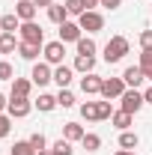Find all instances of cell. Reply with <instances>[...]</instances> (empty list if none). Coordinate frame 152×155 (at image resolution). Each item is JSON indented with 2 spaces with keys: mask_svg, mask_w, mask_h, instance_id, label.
Segmentation results:
<instances>
[{
  "mask_svg": "<svg viewBox=\"0 0 152 155\" xmlns=\"http://www.w3.org/2000/svg\"><path fill=\"white\" fill-rule=\"evenodd\" d=\"M125 54H128V39L125 36H114L104 45V60H107V63H119Z\"/></svg>",
  "mask_w": 152,
  "mask_h": 155,
  "instance_id": "cell-1",
  "label": "cell"
},
{
  "mask_svg": "<svg viewBox=\"0 0 152 155\" xmlns=\"http://www.w3.org/2000/svg\"><path fill=\"white\" fill-rule=\"evenodd\" d=\"M21 42H27V45H42L45 48V33H42V27H39L36 21H21Z\"/></svg>",
  "mask_w": 152,
  "mask_h": 155,
  "instance_id": "cell-2",
  "label": "cell"
},
{
  "mask_svg": "<svg viewBox=\"0 0 152 155\" xmlns=\"http://www.w3.org/2000/svg\"><path fill=\"white\" fill-rule=\"evenodd\" d=\"M119 104H122V110L125 114H137L143 104H146V98H143V93H137V90H125L122 96H119Z\"/></svg>",
  "mask_w": 152,
  "mask_h": 155,
  "instance_id": "cell-3",
  "label": "cell"
},
{
  "mask_svg": "<svg viewBox=\"0 0 152 155\" xmlns=\"http://www.w3.org/2000/svg\"><path fill=\"white\" fill-rule=\"evenodd\" d=\"M42 54H45V63H51V66H63V57H66V45L63 42H48L45 48H42Z\"/></svg>",
  "mask_w": 152,
  "mask_h": 155,
  "instance_id": "cell-4",
  "label": "cell"
},
{
  "mask_svg": "<svg viewBox=\"0 0 152 155\" xmlns=\"http://www.w3.org/2000/svg\"><path fill=\"white\" fill-rule=\"evenodd\" d=\"M122 93H125V81L122 78H104L101 81V96L107 98V101L111 98H119Z\"/></svg>",
  "mask_w": 152,
  "mask_h": 155,
  "instance_id": "cell-5",
  "label": "cell"
},
{
  "mask_svg": "<svg viewBox=\"0 0 152 155\" xmlns=\"http://www.w3.org/2000/svg\"><path fill=\"white\" fill-rule=\"evenodd\" d=\"M30 81H33L36 87H45V84H51V81H54L51 63H36V66H33V72H30Z\"/></svg>",
  "mask_w": 152,
  "mask_h": 155,
  "instance_id": "cell-6",
  "label": "cell"
},
{
  "mask_svg": "<svg viewBox=\"0 0 152 155\" xmlns=\"http://www.w3.org/2000/svg\"><path fill=\"white\" fill-rule=\"evenodd\" d=\"M78 24H81V30H87V33H98V30L104 27V18L93 9V12H84V15L78 18Z\"/></svg>",
  "mask_w": 152,
  "mask_h": 155,
  "instance_id": "cell-7",
  "label": "cell"
},
{
  "mask_svg": "<svg viewBox=\"0 0 152 155\" xmlns=\"http://www.w3.org/2000/svg\"><path fill=\"white\" fill-rule=\"evenodd\" d=\"M30 107H33V104H30L27 98L9 96V107H6V110H9V116H12V119H21V116H27V114H30Z\"/></svg>",
  "mask_w": 152,
  "mask_h": 155,
  "instance_id": "cell-8",
  "label": "cell"
},
{
  "mask_svg": "<svg viewBox=\"0 0 152 155\" xmlns=\"http://www.w3.org/2000/svg\"><path fill=\"white\" fill-rule=\"evenodd\" d=\"M101 81H104V78H98L95 72H90V75L81 78V90H84L87 96H101Z\"/></svg>",
  "mask_w": 152,
  "mask_h": 155,
  "instance_id": "cell-9",
  "label": "cell"
},
{
  "mask_svg": "<svg viewBox=\"0 0 152 155\" xmlns=\"http://www.w3.org/2000/svg\"><path fill=\"white\" fill-rule=\"evenodd\" d=\"M122 81H125V87L137 90V87L146 81V75H143V69H140V66H128V69L122 72Z\"/></svg>",
  "mask_w": 152,
  "mask_h": 155,
  "instance_id": "cell-10",
  "label": "cell"
},
{
  "mask_svg": "<svg viewBox=\"0 0 152 155\" xmlns=\"http://www.w3.org/2000/svg\"><path fill=\"white\" fill-rule=\"evenodd\" d=\"M81 39V24L75 21H66V24H60V42L66 45V42H78Z\"/></svg>",
  "mask_w": 152,
  "mask_h": 155,
  "instance_id": "cell-11",
  "label": "cell"
},
{
  "mask_svg": "<svg viewBox=\"0 0 152 155\" xmlns=\"http://www.w3.org/2000/svg\"><path fill=\"white\" fill-rule=\"evenodd\" d=\"M36 3H33V0H18V6H15V15H18L21 21H33L36 18Z\"/></svg>",
  "mask_w": 152,
  "mask_h": 155,
  "instance_id": "cell-12",
  "label": "cell"
},
{
  "mask_svg": "<svg viewBox=\"0 0 152 155\" xmlns=\"http://www.w3.org/2000/svg\"><path fill=\"white\" fill-rule=\"evenodd\" d=\"M48 18L60 27V24H66V21H69V9H66V6H60V3H51V6H48Z\"/></svg>",
  "mask_w": 152,
  "mask_h": 155,
  "instance_id": "cell-13",
  "label": "cell"
},
{
  "mask_svg": "<svg viewBox=\"0 0 152 155\" xmlns=\"http://www.w3.org/2000/svg\"><path fill=\"white\" fill-rule=\"evenodd\" d=\"M30 90H33V81H27V78H15V81H12V96L27 98Z\"/></svg>",
  "mask_w": 152,
  "mask_h": 155,
  "instance_id": "cell-14",
  "label": "cell"
},
{
  "mask_svg": "<svg viewBox=\"0 0 152 155\" xmlns=\"http://www.w3.org/2000/svg\"><path fill=\"white\" fill-rule=\"evenodd\" d=\"M72 75H75V69H69V66H57L54 69V81L60 84V90H66L72 84Z\"/></svg>",
  "mask_w": 152,
  "mask_h": 155,
  "instance_id": "cell-15",
  "label": "cell"
},
{
  "mask_svg": "<svg viewBox=\"0 0 152 155\" xmlns=\"http://www.w3.org/2000/svg\"><path fill=\"white\" fill-rule=\"evenodd\" d=\"M18 39L15 33H0V54H12V51H18Z\"/></svg>",
  "mask_w": 152,
  "mask_h": 155,
  "instance_id": "cell-16",
  "label": "cell"
},
{
  "mask_svg": "<svg viewBox=\"0 0 152 155\" xmlns=\"http://www.w3.org/2000/svg\"><path fill=\"white\" fill-rule=\"evenodd\" d=\"M84 134H87V131H84L78 122H66V125H63V137L72 140V143H75V140H84Z\"/></svg>",
  "mask_w": 152,
  "mask_h": 155,
  "instance_id": "cell-17",
  "label": "cell"
},
{
  "mask_svg": "<svg viewBox=\"0 0 152 155\" xmlns=\"http://www.w3.org/2000/svg\"><path fill=\"white\" fill-rule=\"evenodd\" d=\"M75 69L78 72H84V75H90L95 69V57H87V54H78L75 57Z\"/></svg>",
  "mask_w": 152,
  "mask_h": 155,
  "instance_id": "cell-18",
  "label": "cell"
},
{
  "mask_svg": "<svg viewBox=\"0 0 152 155\" xmlns=\"http://www.w3.org/2000/svg\"><path fill=\"white\" fill-rule=\"evenodd\" d=\"M36 107L42 110V114H48V110H54V107H57V96H51V93H42V96L36 98Z\"/></svg>",
  "mask_w": 152,
  "mask_h": 155,
  "instance_id": "cell-19",
  "label": "cell"
},
{
  "mask_svg": "<svg viewBox=\"0 0 152 155\" xmlns=\"http://www.w3.org/2000/svg\"><path fill=\"white\" fill-rule=\"evenodd\" d=\"M0 30H3V33H15V30H21V18H18V15H3V18H0Z\"/></svg>",
  "mask_w": 152,
  "mask_h": 155,
  "instance_id": "cell-20",
  "label": "cell"
},
{
  "mask_svg": "<svg viewBox=\"0 0 152 155\" xmlns=\"http://www.w3.org/2000/svg\"><path fill=\"white\" fill-rule=\"evenodd\" d=\"M111 122H114L119 131H128V125H131V114H125V110H116V114L111 116Z\"/></svg>",
  "mask_w": 152,
  "mask_h": 155,
  "instance_id": "cell-21",
  "label": "cell"
},
{
  "mask_svg": "<svg viewBox=\"0 0 152 155\" xmlns=\"http://www.w3.org/2000/svg\"><path fill=\"white\" fill-rule=\"evenodd\" d=\"M137 143H140V137L134 134V131H122V134H119V146H122V149H137Z\"/></svg>",
  "mask_w": 152,
  "mask_h": 155,
  "instance_id": "cell-22",
  "label": "cell"
},
{
  "mask_svg": "<svg viewBox=\"0 0 152 155\" xmlns=\"http://www.w3.org/2000/svg\"><path fill=\"white\" fill-rule=\"evenodd\" d=\"M81 146H84L87 152H98V149H101V137H98V134H84Z\"/></svg>",
  "mask_w": 152,
  "mask_h": 155,
  "instance_id": "cell-23",
  "label": "cell"
},
{
  "mask_svg": "<svg viewBox=\"0 0 152 155\" xmlns=\"http://www.w3.org/2000/svg\"><path fill=\"white\" fill-rule=\"evenodd\" d=\"M39 51H42V45H27V42H21V45H18V54L24 60H36Z\"/></svg>",
  "mask_w": 152,
  "mask_h": 155,
  "instance_id": "cell-24",
  "label": "cell"
},
{
  "mask_svg": "<svg viewBox=\"0 0 152 155\" xmlns=\"http://www.w3.org/2000/svg\"><path fill=\"white\" fill-rule=\"evenodd\" d=\"M9 155H39V152L30 146V140H15V146H12Z\"/></svg>",
  "mask_w": 152,
  "mask_h": 155,
  "instance_id": "cell-25",
  "label": "cell"
},
{
  "mask_svg": "<svg viewBox=\"0 0 152 155\" xmlns=\"http://www.w3.org/2000/svg\"><path fill=\"white\" fill-rule=\"evenodd\" d=\"M81 116L84 119H98V101H87V104H81Z\"/></svg>",
  "mask_w": 152,
  "mask_h": 155,
  "instance_id": "cell-26",
  "label": "cell"
},
{
  "mask_svg": "<svg viewBox=\"0 0 152 155\" xmlns=\"http://www.w3.org/2000/svg\"><path fill=\"white\" fill-rule=\"evenodd\" d=\"M75 45H78V54H87V57H93V54H95V42H93V39H84V36H81Z\"/></svg>",
  "mask_w": 152,
  "mask_h": 155,
  "instance_id": "cell-27",
  "label": "cell"
},
{
  "mask_svg": "<svg viewBox=\"0 0 152 155\" xmlns=\"http://www.w3.org/2000/svg\"><path fill=\"white\" fill-rule=\"evenodd\" d=\"M57 107H75V96L69 90H60L57 93Z\"/></svg>",
  "mask_w": 152,
  "mask_h": 155,
  "instance_id": "cell-28",
  "label": "cell"
},
{
  "mask_svg": "<svg viewBox=\"0 0 152 155\" xmlns=\"http://www.w3.org/2000/svg\"><path fill=\"white\" fill-rule=\"evenodd\" d=\"M54 152H57V155H75V149H72V140L60 137L57 143H54Z\"/></svg>",
  "mask_w": 152,
  "mask_h": 155,
  "instance_id": "cell-29",
  "label": "cell"
},
{
  "mask_svg": "<svg viewBox=\"0 0 152 155\" xmlns=\"http://www.w3.org/2000/svg\"><path fill=\"white\" fill-rule=\"evenodd\" d=\"M27 140H30V146H33L36 152H42V149L48 146V140H45V134H42V131H33V134L27 137Z\"/></svg>",
  "mask_w": 152,
  "mask_h": 155,
  "instance_id": "cell-30",
  "label": "cell"
},
{
  "mask_svg": "<svg viewBox=\"0 0 152 155\" xmlns=\"http://www.w3.org/2000/svg\"><path fill=\"white\" fill-rule=\"evenodd\" d=\"M140 69H143V75L152 72V48H143V54H140Z\"/></svg>",
  "mask_w": 152,
  "mask_h": 155,
  "instance_id": "cell-31",
  "label": "cell"
},
{
  "mask_svg": "<svg viewBox=\"0 0 152 155\" xmlns=\"http://www.w3.org/2000/svg\"><path fill=\"white\" fill-rule=\"evenodd\" d=\"M15 69H12V63H6V60H0V81H15Z\"/></svg>",
  "mask_w": 152,
  "mask_h": 155,
  "instance_id": "cell-32",
  "label": "cell"
},
{
  "mask_svg": "<svg viewBox=\"0 0 152 155\" xmlns=\"http://www.w3.org/2000/svg\"><path fill=\"white\" fill-rule=\"evenodd\" d=\"M12 131V116H6V114H0V140Z\"/></svg>",
  "mask_w": 152,
  "mask_h": 155,
  "instance_id": "cell-33",
  "label": "cell"
},
{
  "mask_svg": "<svg viewBox=\"0 0 152 155\" xmlns=\"http://www.w3.org/2000/svg\"><path fill=\"white\" fill-rule=\"evenodd\" d=\"M114 116V107H111V101L104 98V101H98V119H111Z\"/></svg>",
  "mask_w": 152,
  "mask_h": 155,
  "instance_id": "cell-34",
  "label": "cell"
},
{
  "mask_svg": "<svg viewBox=\"0 0 152 155\" xmlns=\"http://www.w3.org/2000/svg\"><path fill=\"white\" fill-rule=\"evenodd\" d=\"M66 9H69V15H84V6H81V0H66Z\"/></svg>",
  "mask_w": 152,
  "mask_h": 155,
  "instance_id": "cell-35",
  "label": "cell"
},
{
  "mask_svg": "<svg viewBox=\"0 0 152 155\" xmlns=\"http://www.w3.org/2000/svg\"><path fill=\"white\" fill-rule=\"evenodd\" d=\"M140 45L143 48H152V30H143L140 33Z\"/></svg>",
  "mask_w": 152,
  "mask_h": 155,
  "instance_id": "cell-36",
  "label": "cell"
},
{
  "mask_svg": "<svg viewBox=\"0 0 152 155\" xmlns=\"http://www.w3.org/2000/svg\"><path fill=\"white\" fill-rule=\"evenodd\" d=\"M81 6H84V12H93L95 6H101L98 0H81Z\"/></svg>",
  "mask_w": 152,
  "mask_h": 155,
  "instance_id": "cell-37",
  "label": "cell"
},
{
  "mask_svg": "<svg viewBox=\"0 0 152 155\" xmlns=\"http://www.w3.org/2000/svg\"><path fill=\"white\" fill-rule=\"evenodd\" d=\"M98 3H101L104 9H119V3H122V0H98Z\"/></svg>",
  "mask_w": 152,
  "mask_h": 155,
  "instance_id": "cell-38",
  "label": "cell"
},
{
  "mask_svg": "<svg viewBox=\"0 0 152 155\" xmlns=\"http://www.w3.org/2000/svg\"><path fill=\"white\" fill-rule=\"evenodd\" d=\"M3 107H9V101H6V96H3V93H0V110H3Z\"/></svg>",
  "mask_w": 152,
  "mask_h": 155,
  "instance_id": "cell-39",
  "label": "cell"
},
{
  "mask_svg": "<svg viewBox=\"0 0 152 155\" xmlns=\"http://www.w3.org/2000/svg\"><path fill=\"white\" fill-rule=\"evenodd\" d=\"M33 3H36V6H51L54 0H33Z\"/></svg>",
  "mask_w": 152,
  "mask_h": 155,
  "instance_id": "cell-40",
  "label": "cell"
},
{
  "mask_svg": "<svg viewBox=\"0 0 152 155\" xmlns=\"http://www.w3.org/2000/svg\"><path fill=\"white\" fill-rule=\"evenodd\" d=\"M143 98H146V101H149V104H152V87H149V90H146V93H143Z\"/></svg>",
  "mask_w": 152,
  "mask_h": 155,
  "instance_id": "cell-41",
  "label": "cell"
},
{
  "mask_svg": "<svg viewBox=\"0 0 152 155\" xmlns=\"http://www.w3.org/2000/svg\"><path fill=\"white\" fill-rule=\"evenodd\" d=\"M114 155H137V152H131V149H119V152H114Z\"/></svg>",
  "mask_w": 152,
  "mask_h": 155,
  "instance_id": "cell-42",
  "label": "cell"
},
{
  "mask_svg": "<svg viewBox=\"0 0 152 155\" xmlns=\"http://www.w3.org/2000/svg\"><path fill=\"white\" fill-rule=\"evenodd\" d=\"M39 155H57V152H54V149H42Z\"/></svg>",
  "mask_w": 152,
  "mask_h": 155,
  "instance_id": "cell-43",
  "label": "cell"
},
{
  "mask_svg": "<svg viewBox=\"0 0 152 155\" xmlns=\"http://www.w3.org/2000/svg\"><path fill=\"white\" fill-rule=\"evenodd\" d=\"M146 78H149V81H152V72H146Z\"/></svg>",
  "mask_w": 152,
  "mask_h": 155,
  "instance_id": "cell-44",
  "label": "cell"
},
{
  "mask_svg": "<svg viewBox=\"0 0 152 155\" xmlns=\"http://www.w3.org/2000/svg\"><path fill=\"white\" fill-rule=\"evenodd\" d=\"M0 33H3V30H0Z\"/></svg>",
  "mask_w": 152,
  "mask_h": 155,
  "instance_id": "cell-45",
  "label": "cell"
}]
</instances>
